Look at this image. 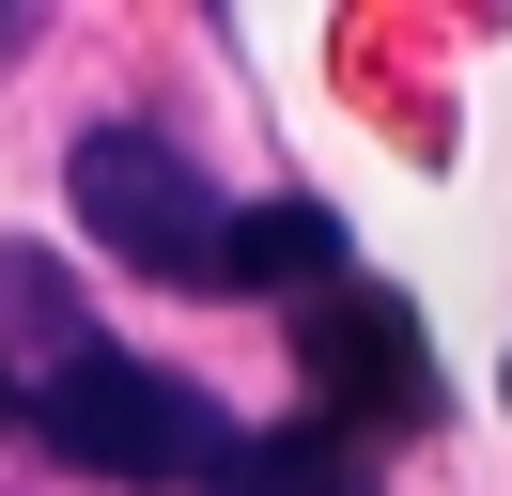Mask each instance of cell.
Here are the masks:
<instances>
[{
  "label": "cell",
  "mask_w": 512,
  "mask_h": 496,
  "mask_svg": "<svg viewBox=\"0 0 512 496\" xmlns=\"http://www.w3.org/2000/svg\"><path fill=\"white\" fill-rule=\"evenodd\" d=\"M16 419H32L78 481H125V496H171V481H218V465H233V419H218V403H202L187 372H156V357H109V341L63 357V372H32Z\"/></svg>",
  "instance_id": "cell-1"
},
{
  "label": "cell",
  "mask_w": 512,
  "mask_h": 496,
  "mask_svg": "<svg viewBox=\"0 0 512 496\" xmlns=\"http://www.w3.org/2000/svg\"><path fill=\"white\" fill-rule=\"evenodd\" d=\"M63 202H78V233H94V264L156 279V295H233V217L249 202H218L156 124H94V140L63 155Z\"/></svg>",
  "instance_id": "cell-2"
},
{
  "label": "cell",
  "mask_w": 512,
  "mask_h": 496,
  "mask_svg": "<svg viewBox=\"0 0 512 496\" xmlns=\"http://www.w3.org/2000/svg\"><path fill=\"white\" fill-rule=\"evenodd\" d=\"M295 357L326 372V388H373L388 419H435V372H419V310L373 295V279H326L311 310H295Z\"/></svg>",
  "instance_id": "cell-3"
},
{
  "label": "cell",
  "mask_w": 512,
  "mask_h": 496,
  "mask_svg": "<svg viewBox=\"0 0 512 496\" xmlns=\"http://www.w3.org/2000/svg\"><path fill=\"white\" fill-rule=\"evenodd\" d=\"M202 496H373V450L342 419H264V434H233V465Z\"/></svg>",
  "instance_id": "cell-4"
},
{
  "label": "cell",
  "mask_w": 512,
  "mask_h": 496,
  "mask_svg": "<svg viewBox=\"0 0 512 496\" xmlns=\"http://www.w3.org/2000/svg\"><path fill=\"white\" fill-rule=\"evenodd\" d=\"M249 279H311L326 295V279H342V217L326 202H249L233 217V295H249Z\"/></svg>",
  "instance_id": "cell-5"
},
{
  "label": "cell",
  "mask_w": 512,
  "mask_h": 496,
  "mask_svg": "<svg viewBox=\"0 0 512 496\" xmlns=\"http://www.w3.org/2000/svg\"><path fill=\"white\" fill-rule=\"evenodd\" d=\"M0 326L32 341L47 372H63V357H94V326H78V295H63V264H47V248H0Z\"/></svg>",
  "instance_id": "cell-6"
},
{
  "label": "cell",
  "mask_w": 512,
  "mask_h": 496,
  "mask_svg": "<svg viewBox=\"0 0 512 496\" xmlns=\"http://www.w3.org/2000/svg\"><path fill=\"white\" fill-rule=\"evenodd\" d=\"M0 47H16V16H0Z\"/></svg>",
  "instance_id": "cell-7"
}]
</instances>
